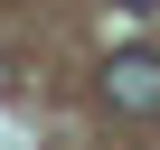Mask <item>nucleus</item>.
I'll return each instance as SVG.
<instances>
[{
	"instance_id": "f257e3e1",
	"label": "nucleus",
	"mask_w": 160,
	"mask_h": 150,
	"mask_svg": "<svg viewBox=\"0 0 160 150\" xmlns=\"http://www.w3.org/2000/svg\"><path fill=\"white\" fill-rule=\"evenodd\" d=\"M104 103L113 113H160V56L151 47H132V56L104 66Z\"/></svg>"
},
{
	"instance_id": "f03ea898",
	"label": "nucleus",
	"mask_w": 160,
	"mask_h": 150,
	"mask_svg": "<svg viewBox=\"0 0 160 150\" xmlns=\"http://www.w3.org/2000/svg\"><path fill=\"white\" fill-rule=\"evenodd\" d=\"M0 94H19V75H10V56H0Z\"/></svg>"
},
{
	"instance_id": "7ed1b4c3",
	"label": "nucleus",
	"mask_w": 160,
	"mask_h": 150,
	"mask_svg": "<svg viewBox=\"0 0 160 150\" xmlns=\"http://www.w3.org/2000/svg\"><path fill=\"white\" fill-rule=\"evenodd\" d=\"M122 10H160V0H122Z\"/></svg>"
}]
</instances>
